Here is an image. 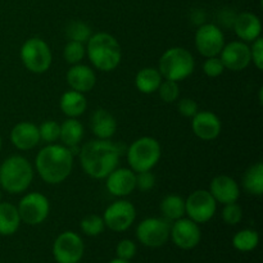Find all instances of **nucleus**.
<instances>
[{"label":"nucleus","instance_id":"nucleus-27","mask_svg":"<svg viewBox=\"0 0 263 263\" xmlns=\"http://www.w3.org/2000/svg\"><path fill=\"white\" fill-rule=\"evenodd\" d=\"M243 187L247 193L256 197L263 194V164L261 162L252 164L243 176Z\"/></svg>","mask_w":263,"mask_h":263},{"label":"nucleus","instance_id":"nucleus-14","mask_svg":"<svg viewBox=\"0 0 263 263\" xmlns=\"http://www.w3.org/2000/svg\"><path fill=\"white\" fill-rule=\"evenodd\" d=\"M170 238L174 244L184 251H190L195 248L200 243L202 231L199 229V223L194 222L190 218H179L174 221L170 230Z\"/></svg>","mask_w":263,"mask_h":263},{"label":"nucleus","instance_id":"nucleus-35","mask_svg":"<svg viewBox=\"0 0 263 263\" xmlns=\"http://www.w3.org/2000/svg\"><path fill=\"white\" fill-rule=\"evenodd\" d=\"M222 220L229 226H235L240 223V221L243 220V210L240 205L236 202L223 205Z\"/></svg>","mask_w":263,"mask_h":263},{"label":"nucleus","instance_id":"nucleus-11","mask_svg":"<svg viewBox=\"0 0 263 263\" xmlns=\"http://www.w3.org/2000/svg\"><path fill=\"white\" fill-rule=\"evenodd\" d=\"M84 252V241L74 231H64L53 243V257L57 263H80Z\"/></svg>","mask_w":263,"mask_h":263},{"label":"nucleus","instance_id":"nucleus-6","mask_svg":"<svg viewBox=\"0 0 263 263\" xmlns=\"http://www.w3.org/2000/svg\"><path fill=\"white\" fill-rule=\"evenodd\" d=\"M162 156L161 144L151 136L139 138L126 151L127 163L135 174L152 171L158 164Z\"/></svg>","mask_w":263,"mask_h":263},{"label":"nucleus","instance_id":"nucleus-1","mask_svg":"<svg viewBox=\"0 0 263 263\" xmlns=\"http://www.w3.org/2000/svg\"><path fill=\"white\" fill-rule=\"evenodd\" d=\"M122 154L120 144L109 140L95 139L85 143L80 148L79 157L82 170L87 176L95 180H103L118 167Z\"/></svg>","mask_w":263,"mask_h":263},{"label":"nucleus","instance_id":"nucleus-5","mask_svg":"<svg viewBox=\"0 0 263 263\" xmlns=\"http://www.w3.org/2000/svg\"><path fill=\"white\" fill-rule=\"evenodd\" d=\"M195 69V59L187 49L175 46L162 54L158 71L164 80L180 82L187 79Z\"/></svg>","mask_w":263,"mask_h":263},{"label":"nucleus","instance_id":"nucleus-10","mask_svg":"<svg viewBox=\"0 0 263 263\" xmlns=\"http://www.w3.org/2000/svg\"><path fill=\"white\" fill-rule=\"evenodd\" d=\"M216 211L217 202L208 190H195L185 199V215L197 223H205L212 220Z\"/></svg>","mask_w":263,"mask_h":263},{"label":"nucleus","instance_id":"nucleus-39","mask_svg":"<svg viewBox=\"0 0 263 263\" xmlns=\"http://www.w3.org/2000/svg\"><path fill=\"white\" fill-rule=\"evenodd\" d=\"M177 110L184 117L193 118L199 112V108H198V103L195 100L190 99V98H184L177 102Z\"/></svg>","mask_w":263,"mask_h":263},{"label":"nucleus","instance_id":"nucleus-24","mask_svg":"<svg viewBox=\"0 0 263 263\" xmlns=\"http://www.w3.org/2000/svg\"><path fill=\"white\" fill-rule=\"evenodd\" d=\"M21 217L17 205L8 202H0V235L10 236L18 231Z\"/></svg>","mask_w":263,"mask_h":263},{"label":"nucleus","instance_id":"nucleus-30","mask_svg":"<svg viewBox=\"0 0 263 263\" xmlns=\"http://www.w3.org/2000/svg\"><path fill=\"white\" fill-rule=\"evenodd\" d=\"M67 37L71 41H79V43H87L90 36L92 35L91 28L81 21H73L69 23L66 28Z\"/></svg>","mask_w":263,"mask_h":263},{"label":"nucleus","instance_id":"nucleus-7","mask_svg":"<svg viewBox=\"0 0 263 263\" xmlns=\"http://www.w3.org/2000/svg\"><path fill=\"white\" fill-rule=\"evenodd\" d=\"M20 55L23 66L35 74L45 73L53 62L50 46L40 37H31L26 40L21 46Z\"/></svg>","mask_w":263,"mask_h":263},{"label":"nucleus","instance_id":"nucleus-25","mask_svg":"<svg viewBox=\"0 0 263 263\" xmlns=\"http://www.w3.org/2000/svg\"><path fill=\"white\" fill-rule=\"evenodd\" d=\"M162 81H163V77L159 73L158 68H153V67H145L140 69L135 76L136 89L143 94L156 92Z\"/></svg>","mask_w":263,"mask_h":263},{"label":"nucleus","instance_id":"nucleus-29","mask_svg":"<svg viewBox=\"0 0 263 263\" xmlns=\"http://www.w3.org/2000/svg\"><path fill=\"white\" fill-rule=\"evenodd\" d=\"M259 235L256 230L244 229L238 231L233 238V246L239 252H252L258 247Z\"/></svg>","mask_w":263,"mask_h":263},{"label":"nucleus","instance_id":"nucleus-44","mask_svg":"<svg viewBox=\"0 0 263 263\" xmlns=\"http://www.w3.org/2000/svg\"><path fill=\"white\" fill-rule=\"evenodd\" d=\"M0 263H3V262H0Z\"/></svg>","mask_w":263,"mask_h":263},{"label":"nucleus","instance_id":"nucleus-34","mask_svg":"<svg viewBox=\"0 0 263 263\" xmlns=\"http://www.w3.org/2000/svg\"><path fill=\"white\" fill-rule=\"evenodd\" d=\"M159 97L164 103H174L179 99L180 97V87L179 82L171 81V80H164L161 82L158 90Z\"/></svg>","mask_w":263,"mask_h":263},{"label":"nucleus","instance_id":"nucleus-31","mask_svg":"<svg viewBox=\"0 0 263 263\" xmlns=\"http://www.w3.org/2000/svg\"><path fill=\"white\" fill-rule=\"evenodd\" d=\"M81 230L85 235L87 236H98L104 231L105 225L103 217L98 215H87L82 218L81 223Z\"/></svg>","mask_w":263,"mask_h":263},{"label":"nucleus","instance_id":"nucleus-3","mask_svg":"<svg viewBox=\"0 0 263 263\" xmlns=\"http://www.w3.org/2000/svg\"><path fill=\"white\" fill-rule=\"evenodd\" d=\"M86 54L92 66L102 72L115 71L122 59L120 43L108 32L92 33L87 40Z\"/></svg>","mask_w":263,"mask_h":263},{"label":"nucleus","instance_id":"nucleus-21","mask_svg":"<svg viewBox=\"0 0 263 263\" xmlns=\"http://www.w3.org/2000/svg\"><path fill=\"white\" fill-rule=\"evenodd\" d=\"M234 31L244 43H253L261 36L262 25L258 15L251 12H243L234 18Z\"/></svg>","mask_w":263,"mask_h":263},{"label":"nucleus","instance_id":"nucleus-19","mask_svg":"<svg viewBox=\"0 0 263 263\" xmlns=\"http://www.w3.org/2000/svg\"><path fill=\"white\" fill-rule=\"evenodd\" d=\"M67 84L71 90L85 94L94 89L97 84V74L91 67L86 64H73L67 72Z\"/></svg>","mask_w":263,"mask_h":263},{"label":"nucleus","instance_id":"nucleus-15","mask_svg":"<svg viewBox=\"0 0 263 263\" xmlns=\"http://www.w3.org/2000/svg\"><path fill=\"white\" fill-rule=\"evenodd\" d=\"M220 59L225 69L233 72L244 71L251 64V48L244 41H231L223 45Z\"/></svg>","mask_w":263,"mask_h":263},{"label":"nucleus","instance_id":"nucleus-41","mask_svg":"<svg viewBox=\"0 0 263 263\" xmlns=\"http://www.w3.org/2000/svg\"><path fill=\"white\" fill-rule=\"evenodd\" d=\"M109 263H131V262L125 261V259H121V258H116V259H112Z\"/></svg>","mask_w":263,"mask_h":263},{"label":"nucleus","instance_id":"nucleus-36","mask_svg":"<svg viewBox=\"0 0 263 263\" xmlns=\"http://www.w3.org/2000/svg\"><path fill=\"white\" fill-rule=\"evenodd\" d=\"M136 251V244L134 243L130 239H123L116 247V254H117V258L125 259V261H130L135 257Z\"/></svg>","mask_w":263,"mask_h":263},{"label":"nucleus","instance_id":"nucleus-18","mask_svg":"<svg viewBox=\"0 0 263 263\" xmlns=\"http://www.w3.org/2000/svg\"><path fill=\"white\" fill-rule=\"evenodd\" d=\"M215 200L221 204H230L238 202L240 197V187L233 177L228 175H218L211 181L210 190Z\"/></svg>","mask_w":263,"mask_h":263},{"label":"nucleus","instance_id":"nucleus-16","mask_svg":"<svg viewBox=\"0 0 263 263\" xmlns=\"http://www.w3.org/2000/svg\"><path fill=\"white\" fill-rule=\"evenodd\" d=\"M135 176L136 174L131 168L117 167L105 177V187L113 197H127L136 189Z\"/></svg>","mask_w":263,"mask_h":263},{"label":"nucleus","instance_id":"nucleus-8","mask_svg":"<svg viewBox=\"0 0 263 263\" xmlns=\"http://www.w3.org/2000/svg\"><path fill=\"white\" fill-rule=\"evenodd\" d=\"M18 213L21 221L30 226L43 223L50 212V202L44 194L32 192L26 194L18 203Z\"/></svg>","mask_w":263,"mask_h":263},{"label":"nucleus","instance_id":"nucleus-28","mask_svg":"<svg viewBox=\"0 0 263 263\" xmlns=\"http://www.w3.org/2000/svg\"><path fill=\"white\" fill-rule=\"evenodd\" d=\"M161 212L167 221H176L185 216V199L180 195L170 194L162 199Z\"/></svg>","mask_w":263,"mask_h":263},{"label":"nucleus","instance_id":"nucleus-42","mask_svg":"<svg viewBox=\"0 0 263 263\" xmlns=\"http://www.w3.org/2000/svg\"><path fill=\"white\" fill-rule=\"evenodd\" d=\"M2 146H3V139H2V135H0V151H2Z\"/></svg>","mask_w":263,"mask_h":263},{"label":"nucleus","instance_id":"nucleus-26","mask_svg":"<svg viewBox=\"0 0 263 263\" xmlns=\"http://www.w3.org/2000/svg\"><path fill=\"white\" fill-rule=\"evenodd\" d=\"M85 128L84 125L77 118H67L61 125L59 139L67 148L77 146L84 139Z\"/></svg>","mask_w":263,"mask_h":263},{"label":"nucleus","instance_id":"nucleus-4","mask_svg":"<svg viewBox=\"0 0 263 263\" xmlns=\"http://www.w3.org/2000/svg\"><path fill=\"white\" fill-rule=\"evenodd\" d=\"M33 180L30 161L22 156H10L0 164V186L9 194H22Z\"/></svg>","mask_w":263,"mask_h":263},{"label":"nucleus","instance_id":"nucleus-20","mask_svg":"<svg viewBox=\"0 0 263 263\" xmlns=\"http://www.w3.org/2000/svg\"><path fill=\"white\" fill-rule=\"evenodd\" d=\"M10 141L18 151H30L40 143L39 127L32 122L17 123L10 131Z\"/></svg>","mask_w":263,"mask_h":263},{"label":"nucleus","instance_id":"nucleus-43","mask_svg":"<svg viewBox=\"0 0 263 263\" xmlns=\"http://www.w3.org/2000/svg\"><path fill=\"white\" fill-rule=\"evenodd\" d=\"M0 202H2V192H0Z\"/></svg>","mask_w":263,"mask_h":263},{"label":"nucleus","instance_id":"nucleus-37","mask_svg":"<svg viewBox=\"0 0 263 263\" xmlns=\"http://www.w3.org/2000/svg\"><path fill=\"white\" fill-rule=\"evenodd\" d=\"M223 71H225V67L218 57L207 58L203 63V72L208 77H218L223 73Z\"/></svg>","mask_w":263,"mask_h":263},{"label":"nucleus","instance_id":"nucleus-9","mask_svg":"<svg viewBox=\"0 0 263 263\" xmlns=\"http://www.w3.org/2000/svg\"><path fill=\"white\" fill-rule=\"evenodd\" d=\"M171 225L166 218L149 217L141 221L136 228V238L148 248H159L170 239Z\"/></svg>","mask_w":263,"mask_h":263},{"label":"nucleus","instance_id":"nucleus-2","mask_svg":"<svg viewBox=\"0 0 263 263\" xmlns=\"http://www.w3.org/2000/svg\"><path fill=\"white\" fill-rule=\"evenodd\" d=\"M73 154L61 144H48L37 153L35 167L39 176L49 185H58L68 179L73 168Z\"/></svg>","mask_w":263,"mask_h":263},{"label":"nucleus","instance_id":"nucleus-40","mask_svg":"<svg viewBox=\"0 0 263 263\" xmlns=\"http://www.w3.org/2000/svg\"><path fill=\"white\" fill-rule=\"evenodd\" d=\"M251 48V62H253L254 66L262 71L263 69V39L259 36L258 39L252 43Z\"/></svg>","mask_w":263,"mask_h":263},{"label":"nucleus","instance_id":"nucleus-38","mask_svg":"<svg viewBox=\"0 0 263 263\" xmlns=\"http://www.w3.org/2000/svg\"><path fill=\"white\" fill-rule=\"evenodd\" d=\"M136 180V189H139L140 192H149V190L153 189L156 186V176L152 171H144V172H138L135 176Z\"/></svg>","mask_w":263,"mask_h":263},{"label":"nucleus","instance_id":"nucleus-22","mask_svg":"<svg viewBox=\"0 0 263 263\" xmlns=\"http://www.w3.org/2000/svg\"><path fill=\"white\" fill-rule=\"evenodd\" d=\"M91 131L98 139L109 140L117 131V121L104 108H98L91 116Z\"/></svg>","mask_w":263,"mask_h":263},{"label":"nucleus","instance_id":"nucleus-17","mask_svg":"<svg viewBox=\"0 0 263 263\" xmlns=\"http://www.w3.org/2000/svg\"><path fill=\"white\" fill-rule=\"evenodd\" d=\"M192 130L197 138L211 141L218 138L222 130V123L217 115L208 110H202L193 117Z\"/></svg>","mask_w":263,"mask_h":263},{"label":"nucleus","instance_id":"nucleus-13","mask_svg":"<svg viewBox=\"0 0 263 263\" xmlns=\"http://www.w3.org/2000/svg\"><path fill=\"white\" fill-rule=\"evenodd\" d=\"M195 48L200 55L205 58L217 57L225 45L222 30L213 23H204L195 32Z\"/></svg>","mask_w":263,"mask_h":263},{"label":"nucleus","instance_id":"nucleus-23","mask_svg":"<svg viewBox=\"0 0 263 263\" xmlns=\"http://www.w3.org/2000/svg\"><path fill=\"white\" fill-rule=\"evenodd\" d=\"M59 107L67 118H77L84 115L86 110L87 100L82 92L69 90L61 97Z\"/></svg>","mask_w":263,"mask_h":263},{"label":"nucleus","instance_id":"nucleus-12","mask_svg":"<svg viewBox=\"0 0 263 263\" xmlns=\"http://www.w3.org/2000/svg\"><path fill=\"white\" fill-rule=\"evenodd\" d=\"M136 208L131 202L126 199H118L108 205L103 215L105 228L115 233H122L130 229L135 222Z\"/></svg>","mask_w":263,"mask_h":263},{"label":"nucleus","instance_id":"nucleus-33","mask_svg":"<svg viewBox=\"0 0 263 263\" xmlns=\"http://www.w3.org/2000/svg\"><path fill=\"white\" fill-rule=\"evenodd\" d=\"M39 134H40V140L45 141V143L48 144H53L59 139L61 125L53 120L44 121V122L39 126Z\"/></svg>","mask_w":263,"mask_h":263},{"label":"nucleus","instance_id":"nucleus-32","mask_svg":"<svg viewBox=\"0 0 263 263\" xmlns=\"http://www.w3.org/2000/svg\"><path fill=\"white\" fill-rule=\"evenodd\" d=\"M86 55V48L84 46V44L79 43V41H71L66 44L63 50V57L66 59L67 63L69 64H77L81 63L82 59Z\"/></svg>","mask_w":263,"mask_h":263}]
</instances>
